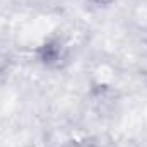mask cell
Wrapping results in <instances>:
<instances>
[{
    "label": "cell",
    "instance_id": "obj_2",
    "mask_svg": "<svg viewBox=\"0 0 147 147\" xmlns=\"http://www.w3.org/2000/svg\"><path fill=\"white\" fill-rule=\"evenodd\" d=\"M92 7H99V9H108V7H111L116 0H87Z\"/></svg>",
    "mask_w": 147,
    "mask_h": 147
},
{
    "label": "cell",
    "instance_id": "obj_1",
    "mask_svg": "<svg viewBox=\"0 0 147 147\" xmlns=\"http://www.w3.org/2000/svg\"><path fill=\"white\" fill-rule=\"evenodd\" d=\"M38 62L48 69H62L69 62V48L62 39H48L38 48Z\"/></svg>",
    "mask_w": 147,
    "mask_h": 147
}]
</instances>
